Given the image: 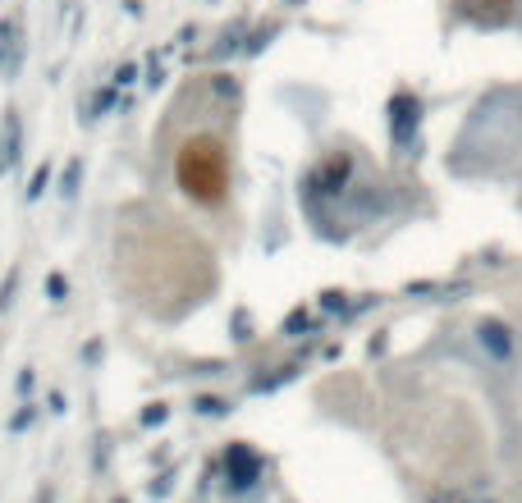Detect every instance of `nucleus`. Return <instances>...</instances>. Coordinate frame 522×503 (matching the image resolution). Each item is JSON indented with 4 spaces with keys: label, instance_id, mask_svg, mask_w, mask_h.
<instances>
[{
    "label": "nucleus",
    "instance_id": "obj_1",
    "mask_svg": "<svg viewBox=\"0 0 522 503\" xmlns=\"http://www.w3.org/2000/svg\"><path fill=\"white\" fill-rule=\"evenodd\" d=\"M179 179H184V188L193 197L216 202L225 193V156H220V142H207V138L188 142V151L179 156Z\"/></svg>",
    "mask_w": 522,
    "mask_h": 503
},
{
    "label": "nucleus",
    "instance_id": "obj_2",
    "mask_svg": "<svg viewBox=\"0 0 522 503\" xmlns=\"http://www.w3.org/2000/svg\"><path fill=\"white\" fill-rule=\"evenodd\" d=\"M19 55H23V28L14 14H5V19H0V69L14 74V69H19Z\"/></svg>",
    "mask_w": 522,
    "mask_h": 503
},
{
    "label": "nucleus",
    "instance_id": "obj_3",
    "mask_svg": "<svg viewBox=\"0 0 522 503\" xmlns=\"http://www.w3.org/2000/svg\"><path fill=\"white\" fill-rule=\"evenodd\" d=\"M413 124H417V101H413V97H394V101H390V129H394V138L408 142Z\"/></svg>",
    "mask_w": 522,
    "mask_h": 503
},
{
    "label": "nucleus",
    "instance_id": "obj_4",
    "mask_svg": "<svg viewBox=\"0 0 522 503\" xmlns=\"http://www.w3.org/2000/svg\"><path fill=\"white\" fill-rule=\"evenodd\" d=\"M513 0H463V14L477 23H504Z\"/></svg>",
    "mask_w": 522,
    "mask_h": 503
},
{
    "label": "nucleus",
    "instance_id": "obj_5",
    "mask_svg": "<svg viewBox=\"0 0 522 503\" xmlns=\"http://www.w3.org/2000/svg\"><path fill=\"white\" fill-rule=\"evenodd\" d=\"M19 161V110L5 115V129H0V174Z\"/></svg>",
    "mask_w": 522,
    "mask_h": 503
},
{
    "label": "nucleus",
    "instance_id": "obj_6",
    "mask_svg": "<svg viewBox=\"0 0 522 503\" xmlns=\"http://www.w3.org/2000/svg\"><path fill=\"white\" fill-rule=\"evenodd\" d=\"M225 462H229V476H234V485H252V476H257V467H261V462L252 458L243 444H234Z\"/></svg>",
    "mask_w": 522,
    "mask_h": 503
},
{
    "label": "nucleus",
    "instance_id": "obj_7",
    "mask_svg": "<svg viewBox=\"0 0 522 503\" xmlns=\"http://www.w3.org/2000/svg\"><path fill=\"white\" fill-rule=\"evenodd\" d=\"M78 179H83V161H69L65 183H60V193H65V197H78Z\"/></svg>",
    "mask_w": 522,
    "mask_h": 503
},
{
    "label": "nucleus",
    "instance_id": "obj_8",
    "mask_svg": "<svg viewBox=\"0 0 522 503\" xmlns=\"http://www.w3.org/2000/svg\"><path fill=\"white\" fill-rule=\"evenodd\" d=\"M46 289H51V298H55V302H65L69 284H65V279H60V275H51V279H46Z\"/></svg>",
    "mask_w": 522,
    "mask_h": 503
},
{
    "label": "nucleus",
    "instance_id": "obj_9",
    "mask_svg": "<svg viewBox=\"0 0 522 503\" xmlns=\"http://www.w3.org/2000/svg\"><path fill=\"white\" fill-rule=\"evenodd\" d=\"M46 174H51V170H46V165H42V170H37V179H33V188H28V197H37V193H42V188H46Z\"/></svg>",
    "mask_w": 522,
    "mask_h": 503
}]
</instances>
